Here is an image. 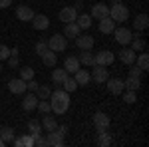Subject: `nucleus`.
Returning a JSON list of instances; mask_svg holds the SVG:
<instances>
[{"label":"nucleus","mask_w":149,"mask_h":147,"mask_svg":"<svg viewBox=\"0 0 149 147\" xmlns=\"http://www.w3.org/2000/svg\"><path fill=\"white\" fill-rule=\"evenodd\" d=\"M50 107H52V111L58 113V115H62V113H66L70 109V95L66 90H56L50 93Z\"/></svg>","instance_id":"obj_1"},{"label":"nucleus","mask_w":149,"mask_h":147,"mask_svg":"<svg viewBox=\"0 0 149 147\" xmlns=\"http://www.w3.org/2000/svg\"><path fill=\"white\" fill-rule=\"evenodd\" d=\"M109 18H111L115 24L125 22L127 18H129V8H127L121 0H113V4L109 6Z\"/></svg>","instance_id":"obj_2"},{"label":"nucleus","mask_w":149,"mask_h":147,"mask_svg":"<svg viewBox=\"0 0 149 147\" xmlns=\"http://www.w3.org/2000/svg\"><path fill=\"white\" fill-rule=\"evenodd\" d=\"M46 44H48V48H50L52 52L58 54V52H64V50L68 48V38H66L64 34H54Z\"/></svg>","instance_id":"obj_3"},{"label":"nucleus","mask_w":149,"mask_h":147,"mask_svg":"<svg viewBox=\"0 0 149 147\" xmlns=\"http://www.w3.org/2000/svg\"><path fill=\"white\" fill-rule=\"evenodd\" d=\"M113 52H109V50H102V52H97V54H93V64H100V66H109V64H113Z\"/></svg>","instance_id":"obj_4"},{"label":"nucleus","mask_w":149,"mask_h":147,"mask_svg":"<svg viewBox=\"0 0 149 147\" xmlns=\"http://www.w3.org/2000/svg\"><path fill=\"white\" fill-rule=\"evenodd\" d=\"M105 88H107L109 93H113V95H121V91L125 90V84H123V79L107 78L105 79Z\"/></svg>","instance_id":"obj_5"},{"label":"nucleus","mask_w":149,"mask_h":147,"mask_svg":"<svg viewBox=\"0 0 149 147\" xmlns=\"http://www.w3.org/2000/svg\"><path fill=\"white\" fill-rule=\"evenodd\" d=\"M93 125H95L97 133L103 131V129H107V127H109V115L103 113V111H95L93 113Z\"/></svg>","instance_id":"obj_6"},{"label":"nucleus","mask_w":149,"mask_h":147,"mask_svg":"<svg viewBox=\"0 0 149 147\" xmlns=\"http://www.w3.org/2000/svg\"><path fill=\"white\" fill-rule=\"evenodd\" d=\"M92 79L95 82V84H105V79L109 78V74H107V70H105V66H100V64H93L92 66Z\"/></svg>","instance_id":"obj_7"},{"label":"nucleus","mask_w":149,"mask_h":147,"mask_svg":"<svg viewBox=\"0 0 149 147\" xmlns=\"http://www.w3.org/2000/svg\"><path fill=\"white\" fill-rule=\"evenodd\" d=\"M113 34H115V40H117V44H121V46H127L129 42H131V38H133V34H131V30L129 28H115L113 30Z\"/></svg>","instance_id":"obj_8"},{"label":"nucleus","mask_w":149,"mask_h":147,"mask_svg":"<svg viewBox=\"0 0 149 147\" xmlns=\"http://www.w3.org/2000/svg\"><path fill=\"white\" fill-rule=\"evenodd\" d=\"M58 16H60L62 22H66V24H68V22H76V18H78V10H76L74 6H66V8L60 10Z\"/></svg>","instance_id":"obj_9"},{"label":"nucleus","mask_w":149,"mask_h":147,"mask_svg":"<svg viewBox=\"0 0 149 147\" xmlns=\"http://www.w3.org/2000/svg\"><path fill=\"white\" fill-rule=\"evenodd\" d=\"M8 90H10V93L20 95V93H24V91H26V82H24L22 78L10 79V82H8Z\"/></svg>","instance_id":"obj_10"},{"label":"nucleus","mask_w":149,"mask_h":147,"mask_svg":"<svg viewBox=\"0 0 149 147\" xmlns=\"http://www.w3.org/2000/svg\"><path fill=\"white\" fill-rule=\"evenodd\" d=\"M40 58H42V64L48 66V68H54V66H56V62H58V54H56V52H52L50 48L44 50V52L40 54Z\"/></svg>","instance_id":"obj_11"},{"label":"nucleus","mask_w":149,"mask_h":147,"mask_svg":"<svg viewBox=\"0 0 149 147\" xmlns=\"http://www.w3.org/2000/svg\"><path fill=\"white\" fill-rule=\"evenodd\" d=\"M105 16H109V6H107V4L100 2V4H95V6L92 8V18L102 20V18H105Z\"/></svg>","instance_id":"obj_12"},{"label":"nucleus","mask_w":149,"mask_h":147,"mask_svg":"<svg viewBox=\"0 0 149 147\" xmlns=\"http://www.w3.org/2000/svg\"><path fill=\"white\" fill-rule=\"evenodd\" d=\"M16 16H18V20H22V22H32L34 10H32L30 6H18V8H16Z\"/></svg>","instance_id":"obj_13"},{"label":"nucleus","mask_w":149,"mask_h":147,"mask_svg":"<svg viewBox=\"0 0 149 147\" xmlns=\"http://www.w3.org/2000/svg\"><path fill=\"white\" fill-rule=\"evenodd\" d=\"M76 46L80 48V50H92L93 48V38L88 34H80L76 36Z\"/></svg>","instance_id":"obj_14"},{"label":"nucleus","mask_w":149,"mask_h":147,"mask_svg":"<svg viewBox=\"0 0 149 147\" xmlns=\"http://www.w3.org/2000/svg\"><path fill=\"white\" fill-rule=\"evenodd\" d=\"M32 26H34L36 30H46L48 26H50V18H48L46 14H34Z\"/></svg>","instance_id":"obj_15"},{"label":"nucleus","mask_w":149,"mask_h":147,"mask_svg":"<svg viewBox=\"0 0 149 147\" xmlns=\"http://www.w3.org/2000/svg\"><path fill=\"white\" fill-rule=\"evenodd\" d=\"M48 145H52V147H62L64 145V135L58 131V129H54V131H48Z\"/></svg>","instance_id":"obj_16"},{"label":"nucleus","mask_w":149,"mask_h":147,"mask_svg":"<svg viewBox=\"0 0 149 147\" xmlns=\"http://www.w3.org/2000/svg\"><path fill=\"white\" fill-rule=\"evenodd\" d=\"M119 58H121V62H123L125 66H133V64H135L137 54H135L131 48H123V50H121V54H119Z\"/></svg>","instance_id":"obj_17"},{"label":"nucleus","mask_w":149,"mask_h":147,"mask_svg":"<svg viewBox=\"0 0 149 147\" xmlns=\"http://www.w3.org/2000/svg\"><path fill=\"white\" fill-rule=\"evenodd\" d=\"M36 105H38V95H36L34 91H30V93L24 98L22 107H24V111H32V109H36Z\"/></svg>","instance_id":"obj_18"},{"label":"nucleus","mask_w":149,"mask_h":147,"mask_svg":"<svg viewBox=\"0 0 149 147\" xmlns=\"http://www.w3.org/2000/svg\"><path fill=\"white\" fill-rule=\"evenodd\" d=\"M113 30H115V22L109 16H105V18L100 20V32H102V34H111Z\"/></svg>","instance_id":"obj_19"},{"label":"nucleus","mask_w":149,"mask_h":147,"mask_svg":"<svg viewBox=\"0 0 149 147\" xmlns=\"http://www.w3.org/2000/svg\"><path fill=\"white\" fill-rule=\"evenodd\" d=\"M80 60L76 56H70V58H66V62H64V70L68 72V74H74V72H78L80 70Z\"/></svg>","instance_id":"obj_20"},{"label":"nucleus","mask_w":149,"mask_h":147,"mask_svg":"<svg viewBox=\"0 0 149 147\" xmlns=\"http://www.w3.org/2000/svg\"><path fill=\"white\" fill-rule=\"evenodd\" d=\"M12 145H16V147H34V141H32V135H30V133H24V135H20V137H14Z\"/></svg>","instance_id":"obj_21"},{"label":"nucleus","mask_w":149,"mask_h":147,"mask_svg":"<svg viewBox=\"0 0 149 147\" xmlns=\"http://www.w3.org/2000/svg\"><path fill=\"white\" fill-rule=\"evenodd\" d=\"M149 26V16L147 14H137L135 16V22H133V28L137 30V32H141V30H145Z\"/></svg>","instance_id":"obj_22"},{"label":"nucleus","mask_w":149,"mask_h":147,"mask_svg":"<svg viewBox=\"0 0 149 147\" xmlns=\"http://www.w3.org/2000/svg\"><path fill=\"white\" fill-rule=\"evenodd\" d=\"M80 32H81V28L76 22H68L66 28H64V36L66 38H76V36H80Z\"/></svg>","instance_id":"obj_23"},{"label":"nucleus","mask_w":149,"mask_h":147,"mask_svg":"<svg viewBox=\"0 0 149 147\" xmlns=\"http://www.w3.org/2000/svg\"><path fill=\"white\" fill-rule=\"evenodd\" d=\"M74 79L78 82V86H86V84H90V72L78 70V72H74Z\"/></svg>","instance_id":"obj_24"},{"label":"nucleus","mask_w":149,"mask_h":147,"mask_svg":"<svg viewBox=\"0 0 149 147\" xmlns=\"http://www.w3.org/2000/svg\"><path fill=\"white\" fill-rule=\"evenodd\" d=\"M68 76H70V74L64 68H58V70H54V72H52V82H54V84H58V86H62V84H64V79L68 78Z\"/></svg>","instance_id":"obj_25"},{"label":"nucleus","mask_w":149,"mask_h":147,"mask_svg":"<svg viewBox=\"0 0 149 147\" xmlns=\"http://www.w3.org/2000/svg\"><path fill=\"white\" fill-rule=\"evenodd\" d=\"M0 137H2V141L6 145H12V141H14V129L12 127H0Z\"/></svg>","instance_id":"obj_26"},{"label":"nucleus","mask_w":149,"mask_h":147,"mask_svg":"<svg viewBox=\"0 0 149 147\" xmlns=\"http://www.w3.org/2000/svg\"><path fill=\"white\" fill-rule=\"evenodd\" d=\"M80 64H84V66H93V54H92V50H81V54H80Z\"/></svg>","instance_id":"obj_27"},{"label":"nucleus","mask_w":149,"mask_h":147,"mask_svg":"<svg viewBox=\"0 0 149 147\" xmlns=\"http://www.w3.org/2000/svg\"><path fill=\"white\" fill-rule=\"evenodd\" d=\"M76 24L80 26L81 30H88V28L92 26V16H90V14H81V16L76 18Z\"/></svg>","instance_id":"obj_28"},{"label":"nucleus","mask_w":149,"mask_h":147,"mask_svg":"<svg viewBox=\"0 0 149 147\" xmlns=\"http://www.w3.org/2000/svg\"><path fill=\"white\" fill-rule=\"evenodd\" d=\"M123 84H125V90H133V91H137L139 88H141V79H139V78H133V76H129V78H127Z\"/></svg>","instance_id":"obj_29"},{"label":"nucleus","mask_w":149,"mask_h":147,"mask_svg":"<svg viewBox=\"0 0 149 147\" xmlns=\"http://www.w3.org/2000/svg\"><path fill=\"white\" fill-rule=\"evenodd\" d=\"M42 127L46 129V131H54L58 127V121H56V117H50V115H46L44 119H42Z\"/></svg>","instance_id":"obj_30"},{"label":"nucleus","mask_w":149,"mask_h":147,"mask_svg":"<svg viewBox=\"0 0 149 147\" xmlns=\"http://www.w3.org/2000/svg\"><path fill=\"white\" fill-rule=\"evenodd\" d=\"M129 44H131V50L133 52H143L145 50V40L143 38H131Z\"/></svg>","instance_id":"obj_31"},{"label":"nucleus","mask_w":149,"mask_h":147,"mask_svg":"<svg viewBox=\"0 0 149 147\" xmlns=\"http://www.w3.org/2000/svg\"><path fill=\"white\" fill-rule=\"evenodd\" d=\"M97 145H102V147L111 145V135L107 133V129H103V131H100V139H97Z\"/></svg>","instance_id":"obj_32"},{"label":"nucleus","mask_w":149,"mask_h":147,"mask_svg":"<svg viewBox=\"0 0 149 147\" xmlns=\"http://www.w3.org/2000/svg\"><path fill=\"white\" fill-rule=\"evenodd\" d=\"M135 60H137V68L141 70V72H145V70L149 68V56L147 54H139Z\"/></svg>","instance_id":"obj_33"},{"label":"nucleus","mask_w":149,"mask_h":147,"mask_svg":"<svg viewBox=\"0 0 149 147\" xmlns=\"http://www.w3.org/2000/svg\"><path fill=\"white\" fill-rule=\"evenodd\" d=\"M62 86H64V90L68 91V93H70V91H76V90H78V82H76L74 78H70V76L64 79V84H62Z\"/></svg>","instance_id":"obj_34"},{"label":"nucleus","mask_w":149,"mask_h":147,"mask_svg":"<svg viewBox=\"0 0 149 147\" xmlns=\"http://www.w3.org/2000/svg\"><path fill=\"white\" fill-rule=\"evenodd\" d=\"M50 93H52L50 88H48V86H42V84H40V86H38V90H36L38 100H48V98H50Z\"/></svg>","instance_id":"obj_35"},{"label":"nucleus","mask_w":149,"mask_h":147,"mask_svg":"<svg viewBox=\"0 0 149 147\" xmlns=\"http://www.w3.org/2000/svg\"><path fill=\"white\" fill-rule=\"evenodd\" d=\"M121 93H123V102L125 103H135V100H137V95H135L133 90H123Z\"/></svg>","instance_id":"obj_36"},{"label":"nucleus","mask_w":149,"mask_h":147,"mask_svg":"<svg viewBox=\"0 0 149 147\" xmlns=\"http://www.w3.org/2000/svg\"><path fill=\"white\" fill-rule=\"evenodd\" d=\"M28 131H30V133H42V123L36 121V119L28 121Z\"/></svg>","instance_id":"obj_37"},{"label":"nucleus","mask_w":149,"mask_h":147,"mask_svg":"<svg viewBox=\"0 0 149 147\" xmlns=\"http://www.w3.org/2000/svg\"><path fill=\"white\" fill-rule=\"evenodd\" d=\"M36 109H40L42 113L52 111V107H50V102H46V100H38V105H36Z\"/></svg>","instance_id":"obj_38"},{"label":"nucleus","mask_w":149,"mask_h":147,"mask_svg":"<svg viewBox=\"0 0 149 147\" xmlns=\"http://www.w3.org/2000/svg\"><path fill=\"white\" fill-rule=\"evenodd\" d=\"M20 78H22L24 82L32 79V78H34V70H32V68H22V70H20Z\"/></svg>","instance_id":"obj_39"},{"label":"nucleus","mask_w":149,"mask_h":147,"mask_svg":"<svg viewBox=\"0 0 149 147\" xmlns=\"http://www.w3.org/2000/svg\"><path fill=\"white\" fill-rule=\"evenodd\" d=\"M8 56H10V48L0 44V60H8Z\"/></svg>","instance_id":"obj_40"},{"label":"nucleus","mask_w":149,"mask_h":147,"mask_svg":"<svg viewBox=\"0 0 149 147\" xmlns=\"http://www.w3.org/2000/svg\"><path fill=\"white\" fill-rule=\"evenodd\" d=\"M38 86H40V84H38V82H34V78L26 82V90H30V91H36V90H38Z\"/></svg>","instance_id":"obj_41"},{"label":"nucleus","mask_w":149,"mask_h":147,"mask_svg":"<svg viewBox=\"0 0 149 147\" xmlns=\"http://www.w3.org/2000/svg\"><path fill=\"white\" fill-rule=\"evenodd\" d=\"M44 50H48V44H46V42H38V44H36V54H38V56H40Z\"/></svg>","instance_id":"obj_42"},{"label":"nucleus","mask_w":149,"mask_h":147,"mask_svg":"<svg viewBox=\"0 0 149 147\" xmlns=\"http://www.w3.org/2000/svg\"><path fill=\"white\" fill-rule=\"evenodd\" d=\"M8 64L10 68H18V56H8Z\"/></svg>","instance_id":"obj_43"},{"label":"nucleus","mask_w":149,"mask_h":147,"mask_svg":"<svg viewBox=\"0 0 149 147\" xmlns=\"http://www.w3.org/2000/svg\"><path fill=\"white\" fill-rule=\"evenodd\" d=\"M129 76H133V78H139V76H141V70H139L137 66H135V68H131V70H129Z\"/></svg>","instance_id":"obj_44"},{"label":"nucleus","mask_w":149,"mask_h":147,"mask_svg":"<svg viewBox=\"0 0 149 147\" xmlns=\"http://www.w3.org/2000/svg\"><path fill=\"white\" fill-rule=\"evenodd\" d=\"M12 0H0V8H8Z\"/></svg>","instance_id":"obj_45"},{"label":"nucleus","mask_w":149,"mask_h":147,"mask_svg":"<svg viewBox=\"0 0 149 147\" xmlns=\"http://www.w3.org/2000/svg\"><path fill=\"white\" fill-rule=\"evenodd\" d=\"M6 145V143H4V141H2V137H0V147H4Z\"/></svg>","instance_id":"obj_46"},{"label":"nucleus","mask_w":149,"mask_h":147,"mask_svg":"<svg viewBox=\"0 0 149 147\" xmlns=\"http://www.w3.org/2000/svg\"><path fill=\"white\" fill-rule=\"evenodd\" d=\"M0 72H2V66H0Z\"/></svg>","instance_id":"obj_47"},{"label":"nucleus","mask_w":149,"mask_h":147,"mask_svg":"<svg viewBox=\"0 0 149 147\" xmlns=\"http://www.w3.org/2000/svg\"><path fill=\"white\" fill-rule=\"evenodd\" d=\"M0 127H2V125H0Z\"/></svg>","instance_id":"obj_48"}]
</instances>
